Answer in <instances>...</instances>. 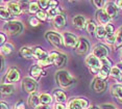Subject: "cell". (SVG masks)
<instances>
[{"label": "cell", "instance_id": "cell-38", "mask_svg": "<svg viewBox=\"0 0 122 109\" xmlns=\"http://www.w3.org/2000/svg\"><path fill=\"white\" fill-rule=\"evenodd\" d=\"M28 22H29V25L32 27H37L40 25V20H39L37 17H30L28 19Z\"/></svg>", "mask_w": 122, "mask_h": 109}, {"label": "cell", "instance_id": "cell-28", "mask_svg": "<svg viewBox=\"0 0 122 109\" xmlns=\"http://www.w3.org/2000/svg\"><path fill=\"white\" fill-rule=\"evenodd\" d=\"M14 51V46L10 43H5L1 46V53L2 55H10Z\"/></svg>", "mask_w": 122, "mask_h": 109}, {"label": "cell", "instance_id": "cell-51", "mask_svg": "<svg viewBox=\"0 0 122 109\" xmlns=\"http://www.w3.org/2000/svg\"><path fill=\"white\" fill-rule=\"evenodd\" d=\"M120 56H121V61H122V52H121V55H120Z\"/></svg>", "mask_w": 122, "mask_h": 109}, {"label": "cell", "instance_id": "cell-35", "mask_svg": "<svg viewBox=\"0 0 122 109\" xmlns=\"http://www.w3.org/2000/svg\"><path fill=\"white\" fill-rule=\"evenodd\" d=\"M39 6L43 9H47L51 8V1H48V0H41V1H38Z\"/></svg>", "mask_w": 122, "mask_h": 109}, {"label": "cell", "instance_id": "cell-14", "mask_svg": "<svg viewBox=\"0 0 122 109\" xmlns=\"http://www.w3.org/2000/svg\"><path fill=\"white\" fill-rule=\"evenodd\" d=\"M111 94L117 101L122 104V85L121 84H114L111 87Z\"/></svg>", "mask_w": 122, "mask_h": 109}, {"label": "cell", "instance_id": "cell-20", "mask_svg": "<svg viewBox=\"0 0 122 109\" xmlns=\"http://www.w3.org/2000/svg\"><path fill=\"white\" fill-rule=\"evenodd\" d=\"M28 105L32 108H36L37 109L39 106L41 105V102H40V96L35 93V94H31L30 96L28 97Z\"/></svg>", "mask_w": 122, "mask_h": 109}, {"label": "cell", "instance_id": "cell-12", "mask_svg": "<svg viewBox=\"0 0 122 109\" xmlns=\"http://www.w3.org/2000/svg\"><path fill=\"white\" fill-rule=\"evenodd\" d=\"M92 88L95 93H102L107 88V82L103 79H101V78L97 77L94 79L92 83Z\"/></svg>", "mask_w": 122, "mask_h": 109}, {"label": "cell", "instance_id": "cell-9", "mask_svg": "<svg viewBox=\"0 0 122 109\" xmlns=\"http://www.w3.org/2000/svg\"><path fill=\"white\" fill-rule=\"evenodd\" d=\"M19 80H20V72L16 68H10L9 70V72L6 73V76L4 78L5 83L12 84V83H16Z\"/></svg>", "mask_w": 122, "mask_h": 109}, {"label": "cell", "instance_id": "cell-16", "mask_svg": "<svg viewBox=\"0 0 122 109\" xmlns=\"http://www.w3.org/2000/svg\"><path fill=\"white\" fill-rule=\"evenodd\" d=\"M73 25L76 29H84L86 26H87V22H86V19L84 16L81 15H77L73 18Z\"/></svg>", "mask_w": 122, "mask_h": 109}, {"label": "cell", "instance_id": "cell-36", "mask_svg": "<svg viewBox=\"0 0 122 109\" xmlns=\"http://www.w3.org/2000/svg\"><path fill=\"white\" fill-rule=\"evenodd\" d=\"M104 40H105V42H107V44L114 45L115 44V42H116V34L115 33H113V34H107L105 35V38H104Z\"/></svg>", "mask_w": 122, "mask_h": 109}, {"label": "cell", "instance_id": "cell-31", "mask_svg": "<svg viewBox=\"0 0 122 109\" xmlns=\"http://www.w3.org/2000/svg\"><path fill=\"white\" fill-rule=\"evenodd\" d=\"M95 35H96V38H105V35H107L105 27H104V26H102V25H99V26H97Z\"/></svg>", "mask_w": 122, "mask_h": 109}, {"label": "cell", "instance_id": "cell-13", "mask_svg": "<svg viewBox=\"0 0 122 109\" xmlns=\"http://www.w3.org/2000/svg\"><path fill=\"white\" fill-rule=\"evenodd\" d=\"M6 8L10 10V13L12 14V15L14 16H18V15H21L22 13H23V9H22L21 5L19 2H7L6 4Z\"/></svg>", "mask_w": 122, "mask_h": 109}, {"label": "cell", "instance_id": "cell-27", "mask_svg": "<svg viewBox=\"0 0 122 109\" xmlns=\"http://www.w3.org/2000/svg\"><path fill=\"white\" fill-rule=\"evenodd\" d=\"M86 29H87V31H88L89 34H90V35H93V34H95V32H96L97 25L95 24V22H94V21L90 20V21L87 22V26H86Z\"/></svg>", "mask_w": 122, "mask_h": 109}, {"label": "cell", "instance_id": "cell-40", "mask_svg": "<svg viewBox=\"0 0 122 109\" xmlns=\"http://www.w3.org/2000/svg\"><path fill=\"white\" fill-rule=\"evenodd\" d=\"M105 31H107V34H113V33H115V28H114V26L112 24H107L105 25Z\"/></svg>", "mask_w": 122, "mask_h": 109}, {"label": "cell", "instance_id": "cell-48", "mask_svg": "<svg viewBox=\"0 0 122 109\" xmlns=\"http://www.w3.org/2000/svg\"><path fill=\"white\" fill-rule=\"evenodd\" d=\"M117 66V68L122 72V61H120L119 63H117V66Z\"/></svg>", "mask_w": 122, "mask_h": 109}, {"label": "cell", "instance_id": "cell-22", "mask_svg": "<svg viewBox=\"0 0 122 109\" xmlns=\"http://www.w3.org/2000/svg\"><path fill=\"white\" fill-rule=\"evenodd\" d=\"M53 25H54V27H56V28H59V29L63 28V27L66 25V17L64 16L63 14L56 16L53 19Z\"/></svg>", "mask_w": 122, "mask_h": 109}, {"label": "cell", "instance_id": "cell-49", "mask_svg": "<svg viewBox=\"0 0 122 109\" xmlns=\"http://www.w3.org/2000/svg\"><path fill=\"white\" fill-rule=\"evenodd\" d=\"M1 63H2V66H1V71H2V70L4 69V58L3 57L1 58Z\"/></svg>", "mask_w": 122, "mask_h": 109}, {"label": "cell", "instance_id": "cell-1", "mask_svg": "<svg viewBox=\"0 0 122 109\" xmlns=\"http://www.w3.org/2000/svg\"><path fill=\"white\" fill-rule=\"evenodd\" d=\"M55 79L56 82L59 83V85L63 88H69L75 83V79L69 74L68 71L65 70H60L55 74Z\"/></svg>", "mask_w": 122, "mask_h": 109}, {"label": "cell", "instance_id": "cell-5", "mask_svg": "<svg viewBox=\"0 0 122 109\" xmlns=\"http://www.w3.org/2000/svg\"><path fill=\"white\" fill-rule=\"evenodd\" d=\"M49 57L52 61V65L56 66H63L67 61V56L59 51H51L49 53Z\"/></svg>", "mask_w": 122, "mask_h": 109}, {"label": "cell", "instance_id": "cell-2", "mask_svg": "<svg viewBox=\"0 0 122 109\" xmlns=\"http://www.w3.org/2000/svg\"><path fill=\"white\" fill-rule=\"evenodd\" d=\"M86 63L89 66L90 71L95 75L99 74V71L101 69V59H99L98 57H96L95 55L93 54H89L87 57H86Z\"/></svg>", "mask_w": 122, "mask_h": 109}, {"label": "cell", "instance_id": "cell-47", "mask_svg": "<svg viewBox=\"0 0 122 109\" xmlns=\"http://www.w3.org/2000/svg\"><path fill=\"white\" fill-rule=\"evenodd\" d=\"M37 109H49V107L47 105H40Z\"/></svg>", "mask_w": 122, "mask_h": 109}, {"label": "cell", "instance_id": "cell-45", "mask_svg": "<svg viewBox=\"0 0 122 109\" xmlns=\"http://www.w3.org/2000/svg\"><path fill=\"white\" fill-rule=\"evenodd\" d=\"M115 4L119 9H122V0H117V1H115Z\"/></svg>", "mask_w": 122, "mask_h": 109}, {"label": "cell", "instance_id": "cell-46", "mask_svg": "<svg viewBox=\"0 0 122 109\" xmlns=\"http://www.w3.org/2000/svg\"><path fill=\"white\" fill-rule=\"evenodd\" d=\"M1 109H10L9 104L5 102H1Z\"/></svg>", "mask_w": 122, "mask_h": 109}, {"label": "cell", "instance_id": "cell-10", "mask_svg": "<svg viewBox=\"0 0 122 109\" xmlns=\"http://www.w3.org/2000/svg\"><path fill=\"white\" fill-rule=\"evenodd\" d=\"M93 54L96 57H98L99 59H102L109 55V49L103 44H97L93 48Z\"/></svg>", "mask_w": 122, "mask_h": 109}, {"label": "cell", "instance_id": "cell-39", "mask_svg": "<svg viewBox=\"0 0 122 109\" xmlns=\"http://www.w3.org/2000/svg\"><path fill=\"white\" fill-rule=\"evenodd\" d=\"M37 18L40 21H46L47 18H48V14L45 13L44 10H40V12L37 14Z\"/></svg>", "mask_w": 122, "mask_h": 109}, {"label": "cell", "instance_id": "cell-6", "mask_svg": "<svg viewBox=\"0 0 122 109\" xmlns=\"http://www.w3.org/2000/svg\"><path fill=\"white\" fill-rule=\"evenodd\" d=\"M22 88L28 94H35L37 89V82L34 78L31 77H25L22 80Z\"/></svg>", "mask_w": 122, "mask_h": 109}, {"label": "cell", "instance_id": "cell-15", "mask_svg": "<svg viewBox=\"0 0 122 109\" xmlns=\"http://www.w3.org/2000/svg\"><path fill=\"white\" fill-rule=\"evenodd\" d=\"M105 12H107V14L109 15V17L111 19L113 18H116V17L118 16V9L119 8L116 6L115 2H107V5H105L104 7Z\"/></svg>", "mask_w": 122, "mask_h": 109}, {"label": "cell", "instance_id": "cell-17", "mask_svg": "<svg viewBox=\"0 0 122 109\" xmlns=\"http://www.w3.org/2000/svg\"><path fill=\"white\" fill-rule=\"evenodd\" d=\"M89 49V43L86 38H79L78 45L76 47V53L78 55H84Z\"/></svg>", "mask_w": 122, "mask_h": 109}, {"label": "cell", "instance_id": "cell-43", "mask_svg": "<svg viewBox=\"0 0 122 109\" xmlns=\"http://www.w3.org/2000/svg\"><path fill=\"white\" fill-rule=\"evenodd\" d=\"M69 107H66L64 104H60V103H56L54 105V109H68Z\"/></svg>", "mask_w": 122, "mask_h": 109}, {"label": "cell", "instance_id": "cell-18", "mask_svg": "<svg viewBox=\"0 0 122 109\" xmlns=\"http://www.w3.org/2000/svg\"><path fill=\"white\" fill-rule=\"evenodd\" d=\"M29 74H30V76L34 78V79H39L41 76H45L46 73L44 71H42L41 66H39L38 65H35V66H32L31 68H30Z\"/></svg>", "mask_w": 122, "mask_h": 109}, {"label": "cell", "instance_id": "cell-50", "mask_svg": "<svg viewBox=\"0 0 122 109\" xmlns=\"http://www.w3.org/2000/svg\"><path fill=\"white\" fill-rule=\"evenodd\" d=\"M88 109H99L98 107H96V106H94V105H92V106H90Z\"/></svg>", "mask_w": 122, "mask_h": 109}, {"label": "cell", "instance_id": "cell-7", "mask_svg": "<svg viewBox=\"0 0 122 109\" xmlns=\"http://www.w3.org/2000/svg\"><path fill=\"white\" fill-rule=\"evenodd\" d=\"M63 41H64V45L69 47V48H74L77 47L79 42V38H76V35H74L71 32H64L63 33Z\"/></svg>", "mask_w": 122, "mask_h": 109}, {"label": "cell", "instance_id": "cell-3", "mask_svg": "<svg viewBox=\"0 0 122 109\" xmlns=\"http://www.w3.org/2000/svg\"><path fill=\"white\" fill-rule=\"evenodd\" d=\"M22 29H23L22 23L20 21H15V20L6 22L3 26V30L10 35L18 34V33H20L22 31Z\"/></svg>", "mask_w": 122, "mask_h": 109}, {"label": "cell", "instance_id": "cell-37", "mask_svg": "<svg viewBox=\"0 0 122 109\" xmlns=\"http://www.w3.org/2000/svg\"><path fill=\"white\" fill-rule=\"evenodd\" d=\"M92 3L94 4V6L97 7L98 9H102V8L105 7V5H107V1H103V0H100V1L94 0V1H92Z\"/></svg>", "mask_w": 122, "mask_h": 109}, {"label": "cell", "instance_id": "cell-41", "mask_svg": "<svg viewBox=\"0 0 122 109\" xmlns=\"http://www.w3.org/2000/svg\"><path fill=\"white\" fill-rule=\"evenodd\" d=\"M14 109H26L25 103L22 101V100H20V101H18L17 103H16V105H15V107H14Z\"/></svg>", "mask_w": 122, "mask_h": 109}, {"label": "cell", "instance_id": "cell-21", "mask_svg": "<svg viewBox=\"0 0 122 109\" xmlns=\"http://www.w3.org/2000/svg\"><path fill=\"white\" fill-rule=\"evenodd\" d=\"M19 54L21 55V57L26 58V59H32L35 58L34 53H32V49L28 48V47H21L19 50Z\"/></svg>", "mask_w": 122, "mask_h": 109}, {"label": "cell", "instance_id": "cell-30", "mask_svg": "<svg viewBox=\"0 0 122 109\" xmlns=\"http://www.w3.org/2000/svg\"><path fill=\"white\" fill-rule=\"evenodd\" d=\"M0 16H1L2 20H10L13 17V15L10 13V10L3 6L0 8Z\"/></svg>", "mask_w": 122, "mask_h": 109}, {"label": "cell", "instance_id": "cell-11", "mask_svg": "<svg viewBox=\"0 0 122 109\" xmlns=\"http://www.w3.org/2000/svg\"><path fill=\"white\" fill-rule=\"evenodd\" d=\"M96 19H97V21L99 22V24L102 25V26H105V25L110 24V21H111V18L107 14L104 8L98 9L96 12Z\"/></svg>", "mask_w": 122, "mask_h": 109}, {"label": "cell", "instance_id": "cell-23", "mask_svg": "<svg viewBox=\"0 0 122 109\" xmlns=\"http://www.w3.org/2000/svg\"><path fill=\"white\" fill-rule=\"evenodd\" d=\"M32 53H34L35 58H37L38 60L41 59V58L46 57L47 55H49L48 53L44 51V50L41 48V47H35V48H32Z\"/></svg>", "mask_w": 122, "mask_h": 109}, {"label": "cell", "instance_id": "cell-25", "mask_svg": "<svg viewBox=\"0 0 122 109\" xmlns=\"http://www.w3.org/2000/svg\"><path fill=\"white\" fill-rule=\"evenodd\" d=\"M122 47V27L118 29V31L116 32V42L114 44V48L115 50H118Z\"/></svg>", "mask_w": 122, "mask_h": 109}, {"label": "cell", "instance_id": "cell-42", "mask_svg": "<svg viewBox=\"0 0 122 109\" xmlns=\"http://www.w3.org/2000/svg\"><path fill=\"white\" fill-rule=\"evenodd\" d=\"M101 109H117V108H115V106H113L112 104H103L101 105Z\"/></svg>", "mask_w": 122, "mask_h": 109}, {"label": "cell", "instance_id": "cell-26", "mask_svg": "<svg viewBox=\"0 0 122 109\" xmlns=\"http://www.w3.org/2000/svg\"><path fill=\"white\" fill-rule=\"evenodd\" d=\"M110 76L113 77L114 79H116L117 81H119V82H122V72L117 68V66H113Z\"/></svg>", "mask_w": 122, "mask_h": 109}, {"label": "cell", "instance_id": "cell-19", "mask_svg": "<svg viewBox=\"0 0 122 109\" xmlns=\"http://www.w3.org/2000/svg\"><path fill=\"white\" fill-rule=\"evenodd\" d=\"M52 95H53V98L55 99V101L57 103H60V104H64V103L67 102V96L61 89H54Z\"/></svg>", "mask_w": 122, "mask_h": 109}, {"label": "cell", "instance_id": "cell-4", "mask_svg": "<svg viewBox=\"0 0 122 109\" xmlns=\"http://www.w3.org/2000/svg\"><path fill=\"white\" fill-rule=\"evenodd\" d=\"M45 38L54 48H56V49L63 48V46H64L63 36H61L59 33H56L54 31H47L46 34H45Z\"/></svg>", "mask_w": 122, "mask_h": 109}, {"label": "cell", "instance_id": "cell-34", "mask_svg": "<svg viewBox=\"0 0 122 109\" xmlns=\"http://www.w3.org/2000/svg\"><path fill=\"white\" fill-rule=\"evenodd\" d=\"M28 12L30 14H38L40 12V6L38 2H30L28 4Z\"/></svg>", "mask_w": 122, "mask_h": 109}, {"label": "cell", "instance_id": "cell-8", "mask_svg": "<svg viewBox=\"0 0 122 109\" xmlns=\"http://www.w3.org/2000/svg\"><path fill=\"white\" fill-rule=\"evenodd\" d=\"M88 106L89 103L87 100L82 99V98H75V99H71L68 107L69 109H88Z\"/></svg>", "mask_w": 122, "mask_h": 109}, {"label": "cell", "instance_id": "cell-29", "mask_svg": "<svg viewBox=\"0 0 122 109\" xmlns=\"http://www.w3.org/2000/svg\"><path fill=\"white\" fill-rule=\"evenodd\" d=\"M40 102H41V105L48 106L49 104H51V102H52V97L48 94H42L40 96Z\"/></svg>", "mask_w": 122, "mask_h": 109}, {"label": "cell", "instance_id": "cell-44", "mask_svg": "<svg viewBox=\"0 0 122 109\" xmlns=\"http://www.w3.org/2000/svg\"><path fill=\"white\" fill-rule=\"evenodd\" d=\"M0 38H1V41H0V43H1V45H4L5 44V34L3 32L0 33Z\"/></svg>", "mask_w": 122, "mask_h": 109}, {"label": "cell", "instance_id": "cell-32", "mask_svg": "<svg viewBox=\"0 0 122 109\" xmlns=\"http://www.w3.org/2000/svg\"><path fill=\"white\" fill-rule=\"evenodd\" d=\"M50 65H52V61L50 59V57H49V55H47L46 57L41 58V59L38 60V66H41V68H42V66H48Z\"/></svg>", "mask_w": 122, "mask_h": 109}, {"label": "cell", "instance_id": "cell-33", "mask_svg": "<svg viewBox=\"0 0 122 109\" xmlns=\"http://www.w3.org/2000/svg\"><path fill=\"white\" fill-rule=\"evenodd\" d=\"M47 14H48V18L54 19L56 16L61 15V8L57 7V6L51 7V8H49V9H48V13H47Z\"/></svg>", "mask_w": 122, "mask_h": 109}, {"label": "cell", "instance_id": "cell-24", "mask_svg": "<svg viewBox=\"0 0 122 109\" xmlns=\"http://www.w3.org/2000/svg\"><path fill=\"white\" fill-rule=\"evenodd\" d=\"M15 90V86L13 84H7V83H3L1 85V94L3 96H9V95L13 94Z\"/></svg>", "mask_w": 122, "mask_h": 109}]
</instances>
